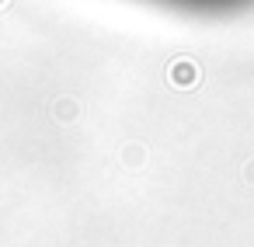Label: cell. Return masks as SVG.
Segmentation results:
<instances>
[{
    "mask_svg": "<svg viewBox=\"0 0 254 247\" xmlns=\"http://www.w3.org/2000/svg\"><path fill=\"white\" fill-rule=\"evenodd\" d=\"M160 4H171V7H185V11H230V7L251 4V0H160Z\"/></svg>",
    "mask_w": 254,
    "mask_h": 247,
    "instance_id": "1",
    "label": "cell"
}]
</instances>
